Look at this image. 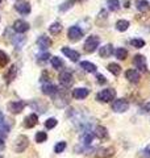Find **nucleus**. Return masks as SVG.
Wrapping results in <instances>:
<instances>
[{
  "label": "nucleus",
  "mask_w": 150,
  "mask_h": 158,
  "mask_svg": "<svg viewBox=\"0 0 150 158\" xmlns=\"http://www.w3.org/2000/svg\"><path fill=\"white\" fill-rule=\"evenodd\" d=\"M115 98H116V91L113 88H106V90L100 91L96 95V99L102 103H109L115 100Z\"/></svg>",
  "instance_id": "obj_1"
},
{
  "label": "nucleus",
  "mask_w": 150,
  "mask_h": 158,
  "mask_svg": "<svg viewBox=\"0 0 150 158\" xmlns=\"http://www.w3.org/2000/svg\"><path fill=\"white\" fill-rule=\"evenodd\" d=\"M100 45V38L98 36H90L84 42V50L87 53H94Z\"/></svg>",
  "instance_id": "obj_2"
},
{
  "label": "nucleus",
  "mask_w": 150,
  "mask_h": 158,
  "mask_svg": "<svg viewBox=\"0 0 150 158\" xmlns=\"http://www.w3.org/2000/svg\"><path fill=\"white\" fill-rule=\"evenodd\" d=\"M29 145V138L27 136H19L16 138V141H15V144H13V149L16 153H23L25 149L28 148Z\"/></svg>",
  "instance_id": "obj_3"
},
{
  "label": "nucleus",
  "mask_w": 150,
  "mask_h": 158,
  "mask_svg": "<svg viewBox=\"0 0 150 158\" xmlns=\"http://www.w3.org/2000/svg\"><path fill=\"white\" fill-rule=\"evenodd\" d=\"M129 108V103L125 99H117L112 103V111L117 112V113H123L125 111H128Z\"/></svg>",
  "instance_id": "obj_4"
},
{
  "label": "nucleus",
  "mask_w": 150,
  "mask_h": 158,
  "mask_svg": "<svg viewBox=\"0 0 150 158\" xmlns=\"http://www.w3.org/2000/svg\"><path fill=\"white\" fill-rule=\"evenodd\" d=\"M67 34H69V38H70V41H73V42H75V41H79L82 37H83V31L79 27H70L69 28V32H67Z\"/></svg>",
  "instance_id": "obj_5"
},
{
  "label": "nucleus",
  "mask_w": 150,
  "mask_h": 158,
  "mask_svg": "<svg viewBox=\"0 0 150 158\" xmlns=\"http://www.w3.org/2000/svg\"><path fill=\"white\" fill-rule=\"evenodd\" d=\"M59 83L63 86V87H70V86H73V83H74V78L71 75V73L70 71H62L61 74H59Z\"/></svg>",
  "instance_id": "obj_6"
},
{
  "label": "nucleus",
  "mask_w": 150,
  "mask_h": 158,
  "mask_svg": "<svg viewBox=\"0 0 150 158\" xmlns=\"http://www.w3.org/2000/svg\"><path fill=\"white\" fill-rule=\"evenodd\" d=\"M133 65L136 66V69H138L140 71H146L148 70L146 59H145V57L141 56V54H137V56H134V58H133Z\"/></svg>",
  "instance_id": "obj_7"
},
{
  "label": "nucleus",
  "mask_w": 150,
  "mask_h": 158,
  "mask_svg": "<svg viewBox=\"0 0 150 158\" xmlns=\"http://www.w3.org/2000/svg\"><path fill=\"white\" fill-rule=\"evenodd\" d=\"M56 95L57 96H56V99H54V104H56L57 107L62 108L69 103V96L65 92H59V90H58V92L56 94Z\"/></svg>",
  "instance_id": "obj_8"
},
{
  "label": "nucleus",
  "mask_w": 150,
  "mask_h": 158,
  "mask_svg": "<svg viewBox=\"0 0 150 158\" xmlns=\"http://www.w3.org/2000/svg\"><path fill=\"white\" fill-rule=\"evenodd\" d=\"M25 107V103L23 100H16L8 103V111H11L12 113H20Z\"/></svg>",
  "instance_id": "obj_9"
},
{
  "label": "nucleus",
  "mask_w": 150,
  "mask_h": 158,
  "mask_svg": "<svg viewBox=\"0 0 150 158\" xmlns=\"http://www.w3.org/2000/svg\"><path fill=\"white\" fill-rule=\"evenodd\" d=\"M13 29H15V32L21 34V33H25L29 29V24L27 21H24V20H16V21L13 23Z\"/></svg>",
  "instance_id": "obj_10"
},
{
  "label": "nucleus",
  "mask_w": 150,
  "mask_h": 158,
  "mask_svg": "<svg viewBox=\"0 0 150 158\" xmlns=\"http://www.w3.org/2000/svg\"><path fill=\"white\" fill-rule=\"evenodd\" d=\"M62 53L66 56L70 61H73V62H78V59L81 58V54H79L77 50H73V49H70V48H62Z\"/></svg>",
  "instance_id": "obj_11"
},
{
  "label": "nucleus",
  "mask_w": 150,
  "mask_h": 158,
  "mask_svg": "<svg viewBox=\"0 0 150 158\" xmlns=\"http://www.w3.org/2000/svg\"><path fill=\"white\" fill-rule=\"evenodd\" d=\"M125 77H127L128 81L132 82V83H138L140 79H141V77H140V73L137 70H134V69L127 70V73H125Z\"/></svg>",
  "instance_id": "obj_12"
},
{
  "label": "nucleus",
  "mask_w": 150,
  "mask_h": 158,
  "mask_svg": "<svg viewBox=\"0 0 150 158\" xmlns=\"http://www.w3.org/2000/svg\"><path fill=\"white\" fill-rule=\"evenodd\" d=\"M37 45L41 50H46L48 48L52 46V40L46 36H40L38 40H37Z\"/></svg>",
  "instance_id": "obj_13"
},
{
  "label": "nucleus",
  "mask_w": 150,
  "mask_h": 158,
  "mask_svg": "<svg viewBox=\"0 0 150 158\" xmlns=\"http://www.w3.org/2000/svg\"><path fill=\"white\" fill-rule=\"evenodd\" d=\"M38 123V116L36 113H31L29 116H27V118L24 120V125L25 128H33L34 125H37Z\"/></svg>",
  "instance_id": "obj_14"
},
{
  "label": "nucleus",
  "mask_w": 150,
  "mask_h": 158,
  "mask_svg": "<svg viewBox=\"0 0 150 158\" xmlns=\"http://www.w3.org/2000/svg\"><path fill=\"white\" fill-rule=\"evenodd\" d=\"M15 8H16V11L19 13L21 15H28L31 13V4H29L28 2H24V3H19L15 6Z\"/></svg>",
  "instance_id": "obj_15"
},
{
  "label": "nucleus",
  "mask_w": 150,
  "mask_h": 158,
  "mask_svg": "<svg viewBox=\"0 0 150 158\" xmlns=\"http://www.w3.org/2000/svg\"><path fill=\"white\" fill-rule=\"evenodd\" d=\"M88 94H90V91L87 88H75L73 91V96L75 99H78V100H82V99H86L88 96Z\"/></svg>",
  "instance_id": "obj_16"
},
{
  "label": "nucleus",
  "mask_w": 150,
  "mask_h": 158,
  "mask_svg": "<svg viewBox=\"0 0 150 158\" xmlns=\"http://www.w3.org/2000/svg\"><path fill=\"white\" fill-rule=\"evenodd\" d=\"M99 54H100V57H103V58L111 57L112 54H113V46L111 45V44H108V45H104L103 48H100Z\"/></svg>",
  "instance_id": "obj_17"
},
{
  "label": "nucleus",
  "mask_w": 150,
  "mask_h": 158,
  "mask_svg": "<svg viewBox=\"0 0 150 158\" xmlns=\"http://www.w3.org/2000/svg\"><path fill=\"white\" fill-rule=\"evenodd\" d=\"M94 135L96 136L98 138H100V140H104V138H107V137H108V131H107V128H106V127L99 125V127L95 128Z\"/></svg>",
  "instance_id": "obj_18"
},
{
  "label": "nucleus",
  "mask_w": 150,
  "mask_h": 158,
  "mask_svg": "<svg viewBox=\"0 0 150 158\" xmlns=\"http://www.w3.org/2000/svg\"><path fill=\"white\" fill-rule=\"evenodd\" d=\"M42 92L45 95H56L58 92V88H57V86L52 85V83H46V85L42 86Z\"/></svg>",
  "instance_id": "obj_19"
},
{
  "label": "nucleus",
  "mask_w": 150,
  "mask_h": 158,
  "mask_svg": "<svg viewBox=\"0 0 150 158\" xmlns=\"http://www.w3.org/2000/svg\"><path fill=\"white\" fill-rule=\"evenodd\" d=\"M31 106H32V108H34V110L37 108L40 112H45V111L48 110V104L42 103L41 100H40V99H36L34 102H32V103H31Z\"/></svg>",
  "instance_id": "obj_20"
},
{
  "label": "nucleus",
  "mask_w": 150,
  "mask_h": 158,
  "mask_svg": "<svg viewBox=\"0 0 150 158\" xmlns=\"http://www.w3.org/2000/svg\"><path fill=\"white\" fill-rule=\"evenodd\" d=\"M136 7L140 12H146L150 8L148 0H136Z\"/></svg>",
  "instance_id": "obj_21"
},
{
  "label": "nucleus",
  "mask_w": 150,
  "mask_h": 158,
  "mask_svg": "<svg viewBox=\"0 0 150 158\" xmlns=\"http://www.w3.org/2000/svg\"><path fill=\"white\" fill-rule=\"evenodd\" d=\"M16 73H17V67L16 66H11L8 69V71H7V74H6V79H7V83H11L13 79H15V77H16Z\"/></svg>",
  "instance_id": "obj_22"
},
{
  "label": "nucleus",
  "mask_w": 150,
  "mask_h": 158,
  "mask_svg": "<svg viewBox=\"0 0 150 158\" xmlns=\"http://www.w3.org/2000/svg\"><path fill=\"white\" fill-rule=\"evenodd\" d=\"M81 67L83 69V70H86L87 73H95V71H96V66H95L94 63L88 62V61L81 62Z\"/></svg>",
  "instance_id": "obj_23"
},
{
  "label": "nucleus",
  "mask_w": 150,
  "mask_h": 158,
  "mask_svg": "<svg viewBox=\"0 0 150 158\" xmlns=\"http://www.w3.org/2000/svg\"><path fill=\"white\" fill-rule=\"evenodd\" d=\"M115 56H116V58L124 61V59H127V57H128V50L124 48H117L116 50H115Z\"/></svg>",
  "instance_id": "obj_24"
},
{
  "label": "nucleus",
  "mask_w": 150,
  "mask_h": 158,
  "mask_svg": "<svg viewBox=\"0 0 150 158\" xmlns=\"http://www.w3.org/2000/svg\"><path fill=\"white\" fill-rule=\"evenodd\" d=\"M107 69L109 73H112L113 75H116V77L120 75V73H121V66L117 65V63H109Z\"/></svg>",
  "instance_id": "obj_25"
},
{
  "label": "nucleus",
  "mask_w": 150,
  "mask_h": 158,
  "mask_svg": "<svg viewBox=\"0 0 150 158\" xmlns=\"http://www.w3.org/2000/svg\"><path fill=\"white\" fill-rule=\"evenodd\" d=\"M129 28V21L128 20H119L116 23V29L119 32H125Z\"/></svg>",
  "instance_id": "obj_26"
},
{
  "label": "nucleus",
  "mask_w": 150,
  "mask_h": 158,
  "mask_svg": "<svg viewBox=\"0 0 150 158\" xmlns=\"http://www.w3.org/2000/svg\"><path fill=\"white\" fill-rule=\"evenodd\" d=\"M61 31H62V25H61V23H53L52 25L49 27V32L52 33V34H59L61 33Z\"/></svg>",
  "instance_id": "obj_27"
},
{
  "label": "nucleus",
  "mask_w": 150,
  "mask_h": 158,
  "mask_svg": "<svg viewBox=\"0 0 150 158\" xmlns=\"http://www.w3.org/2000/svg\"><path fill=\"white\" fill-rule=\"evenodd\" d=\"M115 150L112 148H107V149H102L99 153H98V158H107V157H111L113 156Z\"/></svg>",
  "instance_id": "obj_28"
},
{
  "label": "nucleus",
  "mask_w": 150,
  "mask_h": 158,
  "mask_svg": "<svg viewBox=\"0 0 150 158\" xmlns=\"http://www.w3.org/2000/svg\"><path fill=\"white\" fill-rule=\"evenodd\" d=\"M107 4H108V9L112 12H116L120 9V2L119 0H107Z\"/></svg>",
  "instance_id": "obj_29"
},
{
  "label": "nucleus",
  "mask_w": 150,
  "mask_h": 158,
  "mask_svg": "<svg viewBox=\"0 0 150 158\" xmlns=\"http://www.w3.org/2000/svg\"><path fill=\"white\" fill-rule=\"evenodd\" d=\"M9 62V57L7 53H4L3 50H0V67H6Z\"/></svg>",
  "instance_id": "obj_30"
},
{
  "label": "nucleus",
  "mask_w": 150,
  "mask_h": 158,
  "mask_svg": "<svg viewBox=\"0 0 150 158\" xmlns=\"http://www.w3.org/2000/svg\"><path fill=\"white\" fill-rule=\"evenodd\" d=\"M50 63H52V66L54 69H61L63 66V61L61 58H58V57H52L50 58Z\"/></svg>",
  "instance_id": "obj_31"
},
{
  "label": "nucleus",
  "mask_w": 150,
  "mask_h": 158,
  "mask_svg": "<svg viewBox=\"0 0 150 158\" xmlns=\"http://www.w3.org/2000/svg\"><path fill=\"white\" fill-rule=\"evenodd\" d=\"M13 44H15V46H16L17 49H21L23 45L25 44V37H23V36H13Z\"/></svg>",
  "instance_id": "obj_32"
},
{
  "label": "nucleus",
  "mask_w": 150,
  "mask_h": 158,
  "mask_svg": "<svg viewBox=\"0 0 150 158\" xmlns=\"http://www.w3.org/2000/svg\"><path fill=\"white\" fill-rule=\"evenodd\" d=\"M131 45L133 48H137V49H141L145 46V41L142 38H133L132 41H131Z\"/></svg>",
  "instance_id": "obj_33"
},
{
  "label": "nucleus",
  "mask_w": 150,
  "mask_h": 158,
  "mask_svg": "<svg viewBox=\"0 0 150 158\" xmlns=\"http://www.w3.org/2000/svg\"><path fill=\"white\" fill-rule=\"evenodd\" d=\"M46 140H48L46 132H37V133H36V142L41 144V142H45Z\"/></svg>",
  "instance_id": "obj_34"
},
{
  "label": "nucleus",
  "mask_w": 150,
  "mask_h": 158,
  "mask_svg": "<svg viewBox=\"0 0 150 158\" xmlns=\"http://www.w3.org/2000/svg\"><path fill=\"white\" fill-rule=\"evenodd\" d=\"M75 3V0H67V2H65L61 7H59V11H62V12H65V11H67V9H70L73 7V4Z\"/></svg>",
  "instance_id": "obj_35"
},
{
  "label": "nucleus",
  "mask_w": 150,
  "mask_h": 158,
  "mask_svg": "<svg viewBox=\"0 0 150 158\" xmlns=\"http://www.w3.org/2000/svg\"><path fill=\"white\" fill-rule=\"evenodd\" d=\"M56 125H57V120L54 117H50V118H48V120L45 121V127H46V129H53Z\"/></svg>",
  "instance_id": "obj_36"
},
{
  "label": "nucleus",
  "mask_w": 150,
  "mask_h": 158,
  "mask_svg": "<svg viewBox=\"0 0 150 158\" xmlns=\"http://www.w3.org/2000/svg\"><path fill=\"white\" fill-rule=\"evenodd\" d=\"M65 149H66V142H65V141L58 142V144H57L56 146H54V152L58 153V154H59V153H62Z\"/></svg>",
  "instance_id": "obj_37"
},
{
  "label": "nucleus",
  "mask_w": 150,
  "mask_h": 158,
  "mask_svg": "<svg viewBox=\"0 0 150 158\" xmlns=\"http://www.w3.org/2000/svg\"><path fill=\"white\" fill-rule=\"evenodd\" d=\"M8 133H9V125L2 123V124H0V136H7Z\"/></svg>",
  "instance_id": "obj_38"
},
{
  "label": "nucleus",
  "mask_w": 150,
  "mask_h": 158,
  "mask_svg": "<svg viewBox=\"0 0 150 158\" xmlns=\"http://www.w3.org/2000/svg\"><path fill=\"white\" fill-rule=\"evenodd\" d=\"M48 58H52L49 53H41V54L38 56V61H40V62H44V61H46Z\"/></svg>",
  "instance_id": "obj_39"
},
{
  "label": "nucleus",
  "mask_w": 150,
  "mask_h": 158,
  "mask_svg": "<svg viewBox=\"0 0 150 158\" xmlns=\"http://www.w3.org/2000/svg\"><path fill=\"white\" fill-rule=\"evenodd\" d=\"M96 79H98V83H99V85H104V83L107 82V79H106V77H104L103 74H98Z\"/></svg>",
  "instance_id": "obj_40"
},
{
  "label": "nucleus",
  "mask_w": 150,
  "mask_h": 158,
  "mask_svg": "<svg viewBox=\"0 0 150 158\" xmlns=\"http://www.w3.org/2000/svg\"><path fill=\"white\" fill-rule=\"evenodd\" d=\"M142 158H150V146H148L146 149L144 150V154H142Z\"/></svg>",
  "instance_id": "obj_41"
},
{
  "label": "nucleus",
  "mask_w": 150,
  "mask_h": 158,
  "mask_svg": "<svg viewBox=\"0 0 150 158\" xmlns=\"http://www.w3.org/2000/svg\"><path fill=\"white\" fill-rule=\"evenodd\" d=\"M124 7L125 8H129V0H124Z\"/></svg>",
  "instance_id": "obj_42"
},
{
  "label": "nucleus",
  "mask_w": 150,
  "mask_h": 158,
  "mask_svg": "<svg viewBox=\"0 0 150 158\" xmlns=\"http://www.w3.org/2000/svg\"><path fill=\"white\" fill-rule=\"evenodd\" d=\"M2 123H4V116H3V113L0 112V124H2Z\"/></svg>",
  "instance_id": "obj_43"
},
{
  "label": "nucleus",
  "mask_w": 150,
  "mask_h": 158,
  "mask_svg": "<svg viewBox=\"0 0 150 158\" xmlns=\"http://www.w3.org/2000/svg\"><path fill=\"white\" fill-rule=\"evenodd\" d=\"M4 145V140H3V138H0V148H2Z\"/></svg>",
  "instance_id": "obj_44"
},
{
  "label": "nucleus",
  "mask_w": 150,
  "mask_h": 158,
  "mask_svg": "<svg viewBox=\"0 0 150 158\" xmlns=\"http://www.w3.org/2000/svg\"><path fill=\"white\" fill-rule=\"evenodd\" d=\"M0 3H2V0H0Z\"/></svg>",
  "instance_id": "obj_45"
}]
</instances>
